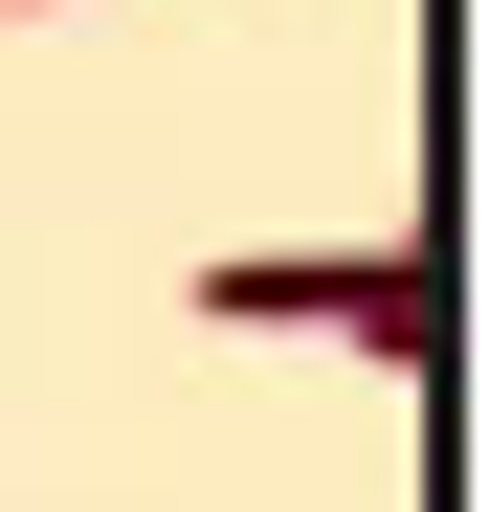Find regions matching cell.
Here are the masks:
<instances>
[{
	"instance_id": "cell-1",
	"label": "cell",
	"mask_w": 490,
	"mask_h": 512,
	"mask_svg": "<svg viewBox=\"0 0 490 512\" xmlns=\"http://www.w3.org/2000/svg\"><path fill=\"white\" fill-rule=\"evenodd\" d=\"M201 312H223V334H379V357H424V334H446L424 245H223Z\"/></svg>"
},
{
	"instance_id": "cell-2",
	"label": "cell",
	"mask_w": 490,
	"mask_h": 512,
	"mask_svg": "<svg viewBox=\"0 0 490 512\" xmlns=\"http://www.w3.org/2000/svg\"><path fill=\"white\" fill-rule=\"evenodd\" d=\"M0 23H67V0H0Z\"/></svg>"
}]
</instances>
